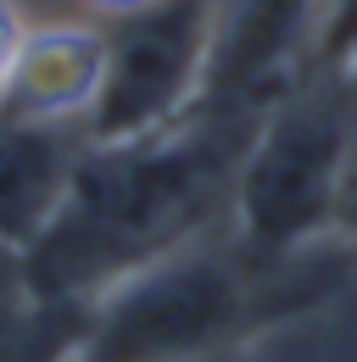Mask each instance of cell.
<instances>
[{
  "mask_svg": "<svg viewBox=\"0 0 357 362\" xmlns=\"http://www.w3.org/2000/svg\"><path fill=\"white\" fill-rule=\"evenodd\" d=\"M240 112L201 106L184 123L123 145H89L73 195L40 245L23 257V273L45 296L95 301L134 268L190 245L234 189L246 139L234 134Z\"/></svg>",
  "mask_w": 357,
  "mask_h": 362,
  "instance_id": "1",
  "label": "cell"
},
{
  "mask_svg": "<svg viewBox=\"0 0 357 362\" xmlns=\"http://www.w3.org/2000/svg\"><path fill=\"white\" fill-rule=\"evenodd\" d=\"M357 95L341 84H307L268 106L234 168V228L240 251L279 257L335 223L341 168L352 145Z\"/></svg>",
  "mask_w": 357,
  "mask_h": 362,
  "instance_id": "2",
  "label": "cell"
},
{
  "mask_svg": "<svg viewBox=\"0 0 357 362\" xmlns=\"http://www.w3.org/2000/svg\"><path fill=\"white\" fill-rule=\"evenodd\" d=\"M240 313V262L190 240L89 301L79 362H196L234 334Z\"/></svg>",
  "mask_w": 357,
  "mask_h": 362,
  "instance_id": "3",
  "label": "cell"
},
{
  "mask_svg": "<svg viewBox=\"0 0 357 362\" xmlns=\"http://www.w3.org/2000/svg\"><path fill=\"white\" fill-rule=\"evenodd\" d=\"M218 34L212 0H157L106 34V84L89 112V145H123L201 112Z\"/></svg>",
  "mask_w": 357,
  "mask_h": 362,
  "instance_id": "4",
  "label": "cell"
},
{
  "mask_svg": "<svg viewBox=\"0 0 357 362\" xmlns=\"http://www.w3.org/2000/svg\"><path fill=\"white\" fill-rule=\"evenodd\" d=\"M106 84V28L95 23H40L23 34L0 78V117L84 129Z\"/></svg>",
  "mask_w": 357,
  "mask_h": 362,
  "instance_id": "5",
  "label": "cell"
},
{
  "mask_svg": "<svg viewBox=\"0 0 357 362\" xmlns=\"http://www.w3.org/2000/svg\"><path fill=\"white\" fill-rule=\"evenodd\" d=\"M84 151V129L0 117V251L6 257H28L50 234L73 195Z\"/></svg>",
  "mask_w": 357,
  "mask_h": 362,
  "instance_id": "6",
  "label": "cell"
},
{
  "mask_svg": "<svg viewBox=\"0 0 357 362\" xmlns=\"http://www.w3.org/2000/svg\"><path fill=\"white\" fill-rule=\"evenodd\" d=\"M89 301L45 296L23 257L0 251V362H79Z\"/></svg>",
  "mask_w": 357,
  "mask_h": 362,
  "instance_id": "7",
  "label": "cell"
},
{
  "mask_svg": "<svg viewBox=\"0 0 357 362\" xmlns=\"http://www.w3.org/2000/svg\"><path fill=\"white\" fill-rule=\"evenodd\" d=\"M318 62L329 67V84L357 95V0H335L318 34Z\"/></svg>",
  "mask_w": 357,
  "mask_h": 362,
  "instance_id": "8",
  "label": "cell"
},
{
  "mask_svg": "<svg viewBox=\"0 0 357 362\" xmlns=\"http://www.w3.org/2000/svg\"><path fill=\"white\" fill-rule=\"evenodd\" d=\"M335 223L357 240V117H352V145H346V168H341V195H335Z\"/></svg>",
  "mask_w": 357,
  "mask_h": 362,
  "instance_id": "9",
  "label": "cell"
},
{
  "mask_svg": "<svg viewBox=\"0 0 357 362\" xmlns=\"http://www.w3.org/2000/svg\"><path fill=\"white\" fill-rule=\"evenodd\" d=\"M23 34H28V23H23L17 0H0V78H6V67H11L17 45H23Z\"/></svg>",
  "mask_w": 357,
  "mask_h": 362,
  "instance_id": "10",
  "label": "cell"
},
{
  "mask_svg": "<svg viewBox=\"0 0 357 362\" xmlns=\"http://www.w3.org/2000/svg\"><path fill=\"white\" fill-rule=\"evenodd\" d=\"M89 11H101V17H112V23H123L134 11H145V6H157V0H84Z\"/></svg>",
  "mask_w": 357,
  "mask_h": 362,
  "instance_id": "11",
  "label": "cell"
}]
</instances>
